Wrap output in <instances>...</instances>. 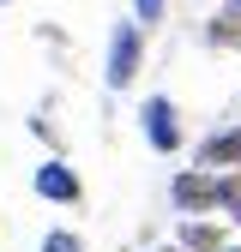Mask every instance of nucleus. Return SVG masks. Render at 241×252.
Returning a JSON list of instances; mask_svg holds the SVG:
<instances>
[{
    "instance_id": "obj_1",
    "label": "nucleus",
    "mask_w": 241,
    "mask_h": 252,
    "mask_svg": "<svg viewBox=\"0 0 241 252\" xmlns=\"http://www.w3.org/2000/svg\"><path fill=\"white\" fill-rule=\"evenodd\" d=\"M139 72H145V24L139 18H120L109 30V48H103V84L109 90H133Z\"/></svg>"
},
{
    "instance_id": "obj_2",
    "label": "nucleus",
    "mask_w": 241,
    "mask_h": 252,
    "mask_svg": "<svg viewBox=\"0 0 241 252\" xmlns=\"http://www.w3.org/2000/svg\"><path fill=\"white\" fill-rule=\"evenodd\" d=\"M169 204L181 216H217L223 210V174L217 168H181L169 180Z\"/></svg>"
},
{
    "instance_id": "obj_3",
    "label": "nucleus",
    "mask_w": 241,
    "mask_h": 252,
    "mask_svg": "<svg viewBox=\"0 0 241 252\" xmlns=\"http://www.w3.org/2000/svg\"><path fill=\"white\" fill-rule=\"evenodd\" d=\"M139 132H145V144L157 150V156H175L181 144H187L181 108H175L169 96H145V102H139Z\"/></svg>"
},
{
    "instance_id": "obj_4",
    "label": "nucleus",
    "mask_w": 241,
    "mask_h": 252,
    "mask_svg": "<svg viewBox=\"0 0 241 252\" xmlns=\"http://www.w3.org/2000/svg\"><path fill=\"white\" fill-rule=\"evenodd\" d=\"M30 186H37V198H48V204H84V180H79V168L67 156H48V162L30 174Z\"/></svg>"
},
{
    "instance_id": "obj_5",
    "label": "nucleus",
    "mask_w": 241,
    "mask_h": 252,
    "mask_svg": "<svg viewBox=\"0 0 241 252\" xmlns=\"http://www.w3.org/2000/svg\"><path fill=\"white\" fill-rule=\"evenodd\" d=\"M193 162H199V168H241V120L223 126V132H211V138L199 144Z\"/></svg>"
},
{
    "instance_id": "obj_6",
    "label": "nucleus",
    "mask_w": 241,
    "mask_h": 252,
    "mask_svg": "<svg viewBox=\"0 0 241 252\" xmlns=\"http://www.w3.org/2000/svg\"><path fill=\"white\" fill-rule=\"evenodd\" d=\"M175 246H181V252H223V246H229V234L211 222V216H181Z\"/></svg>"
},
{
    "instance_id": "obj_7",
    "label": "nucleus",
    "mask_w": 241,
    "mask_h": 252,
    "mask_svg": "<svg viewBox=\"0 0 241 252\" xmlns=\"http://www.w3.org/2000/svg\"><path fill=\"white\" fill-rule=\"evenodd\" d=\"M37 252H90V246H84V234H73V228H48Z\"/></svg>"
},
{
    "instance_id": "obj_8",
    "label": "nucleus",
    "mask_w": 241,
    "mask_h": 252,
    "mask_svg": "<svg viewBox=\"0 0 241 252\" xmlns=\"http://www.w3.org/2000/svg\"><path fill=\"white\" fill-rule=\"evenodd\" d=\"M163 12H169V0H133V18L151 30V24H163Z\"/></svg>"
},
{
    "instance_id": "obj_9",
    "label": "nucleus",
    "mask_w": 241,
    "mask_h": 252,
    "mask_svg": "<svg viewBox=\"0 0 241 252\" xmlns=\"http://www.w3.org/2000/svg\"><path fill=\"white\" fill-rule=\"evenodd\" d=\"M217 24H241V0H223V12H217Z\"/></svg>"
},
{
    "instance_id": "obj_10",
    "label": "nucleus",
    "mask_w": 241,
    "mask_h": 252,
    "mask_svg": "<svg viewBox=\"0 0 241 252\" xmlns=\"http://www.w3.org/2000/svg\"><path fill=\"white\" fill-rule=\"evenodd\" d=\"M229 222H235V228H241V198H235V204H229Z\"/></svg>"
},
{
    "instance_id": "obj_11",
    "label": "nucleus",
    "mask_w": 241,
    "mask_h": 252,
    "mask_svg": "<svg viewBox=\"0 0 241 252\" xmlns=\"http://www.w3.org/2000/svg\"><path fill=\"white\" fill-rule=\"evenodd\" d=\"M151 252H181V246H151Z\"/></svg>"
},
{
    "instance_id": "obj_12",
    "label": "nucleus",
    "mask_w": 241,
    "mask_h": 252,
    "mask_svg": "<svg viewBox=\"0 0 241 252\" xmlns=\"http://www.w3.org/2000/svg\"><path fill=\"white\" fill-rule=\"evenodd\" d=\"M223 252H241V246H235V240H229V246H223Z\"/></svg>"
},
{
    "instance_id": "obj_13",
    "label": "nucleus",
    "mask_w": 241,
    "mask_h": 252,
    "mask_svg": "<svg viewBox=\"0 0 241 252\" xmlns=\"http://www.w3.org/2000/svg\"><path fill=\"white\" fill-rule=\"evenodd\" d=\"M0 6H6V0H0Z\"/></svg>"
}]
</instances>
